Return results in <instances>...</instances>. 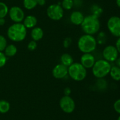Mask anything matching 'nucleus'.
<instances>
[{
  "instance_id": "f257e3e1",
  "label": "nucleus",
  "mask_w": 120,
  "mask_h": 120,
  "mask_svg": "<svg viewBox=\"0 0 120 120\" xmlns=\"http://www.w3.org/2000/svg\"><path fill=\"white\" fill-rule=\"evenodd\" d=\"M80 25L85 34L93 35L100 30V22L98 16L92 14L85 16Z\"/></svg>"
},
{
  "instance_id": "f03ea898",
  "label": "nucleus",
  "mask_w": 120,
  "mask_h": 120,
  "mask_svg": "<svg viewBox=\"0 0 120 120\" xmlns=\"http://www.w3.org/2000/svg\"><path fill=\"white\" fill-rule=\"evenodd\" d=\"M27 31L23 24L14 23L8 28L7 35L9 40L14 42H21L26 36Z\"/></svg>"
},
{
  "instance_id": "7ed1b4c3",
  "label": "nucleus",
  "mask_w": 120,
  "mask_h": 120,
  "mask_svg": "<svg viewBox=\"0 0 120 120\" xmlns=\"http://www.w3.org/2000/svg\"><path fill=\"white\" fill-rule=\"evenodd\" d=\"M96 39L93 35L84 34L79 38L77 46L79 50L83 53H91L97 47Z\"/></svg>"
},
{
  "instance_id": "20e7f679",
  "label": "nucleus",
  "mask_w": 120,
  "mask_h": 120,
  "mask_svg": "<svg viewBox=\"0 0 120 120\" xmlns=\"http://www.w3.org/2000/svg\"><path fill=\"white\" fill-rule=\"evenodd\" d=\"M111 68L110 62L105 60H99L95 62L92 67L93 74L97 78H103L110 73Z\"/></svg>"
},
{
  "instance_id": "39448f33",
  "label": "nucleus",
  "mask_w": 120,
  "mask_h": 120,
  "mask_svg": "<svg viewBox=\"0 0 120 120\" xmlns=\"http://www.w3.org/2000/svg\"><path fill=\"white\" fill-rule=\"evenodd\" d=\"M68 74L76 81H82L87 76V69L80 63L73 62L68 67Z\"/></svg>"
},
{
  "instance_id": "423d86ee",
  "label": "nucleus",
  "mask_w": 120,
  "mask_h": 120,
  "mask_svg": "<svg viewBox=\"0 0 120 120\" xmlns=\"http://www.w3.org/2000/svg\"><path fill=\"white\" fill-rule=\"evenodd\" d=\"M47 15L53 21H59L63 18L64 10L59 4H52L47 8Z\"/></svg>"
},
{
  "instance_id": "0eeeda50",
  "label": "nucleus",
  "mask_w": 120,
  "mask_h": 120,
  "mask_svg": "<svg viewBox=\"0 0 120 120\" xmlns=\"http://www.w3.org/2000/svg\"><path fill=\"white\" fill-rule=\"evenodd\" d=\"M59 105L63 112L70 114L74 111L76 105L72 98L69 95H64L60 100Z\"/></svg>"
},
{
  "instance_id": "6e6552de",
  "label": "nucleus",
  "mask_w": 120,
  "mask_h": 120,
  "mask_svg": "<svg viewBox=\"0 0 120 120\" xmlns=\"http://www.w3.org/2000/svg\"><path fill=\"white\" fill-rule=\"evenodd\" d=\"M107 27L109 31L116 37H120V17L113 16L107 21Z\"/></svg>"
},
{
  "instance_id": "1a4fd4ad",
  "label": "nucleus",
  "mask_w": 120,
  "mask_h": 120,
  "mask_svg": "<svg viewBox=\"0 0 120 120\" xmlns=\"http://www.w3.org/2000/svg\"><path fill=\"white\" fill-rule=\"evenodd\" d=\"M9 16L15 23H21L25 18V13L22 9L17 6H14L9 9Z\"/></svg>"
},
{
  "instance_id": "9d476101",
  "label": "nucleus",
  "mask_w": 120,
  "mask_h": 120,
  "mask_svg": "<svg viewBox=\"0 0 120 120\" xmlns=\"http://www.w3.org/2000/svg\"><path fill=\"white\" fill-rule=\"evenodd\" d=\"M103 56L104 60L109 62L116 61L118 56V52L116 46L108 45L103 51Z\"/></svg>"
},
{
  "instance_id": "9b49d317",
  "label": "nucleus",
  "mask_w": 120,
  "mask_h": 120,
  "mask_svg": "<svg viewBox=\"0 0 120 120\" xmlns=\"http://www.w3.org/2000/svg\"><path fill=\"white\" fill-rule=\"evenodd\" d=\"M68 74V67L62 64L55 66L52 70V75L55 78L62 79Z\"/></svg>"
},
{
  "instance_id": "f8f14e48",
  "label": "nucleus",
  "mask_w": 120,
  "mask_h": 120,
  "mask_svg": "<svg viewBox=\"0 0 120 120\" xmlns=\"http://www.w3.org/2000/svg\"><path fill=\"white\" fill-rule=\"evenodd\" d=\"M95 62V57L91 53H84L80 58V64L86 69L92 68Z\"/></svg>"
},
{
  "instance_id": "ddd939ff",
  "label": "nucleus",
  "mask_w": 120,
  "mask_h": 120,
  "mask_svg": "<svg viewBox=\"0 0 120 120\" xmlns=\"http://www.w3.org/2000/svg\"><path fill=\"white\" fill-rule=\"evenodd\" d=\"M84 16L80 11H73L70 16V20L71 23L76 25H80L84 20Z\"/></svg>"
},
{
  "instance_id": "4468645a",
  "label": "nucleus",
  "mask_w": 120,
  "mask_h": 120,
  "mask_svg": "<svg viewBox=\"0 0 120 120\" xmlns=\"http://www.w3.org/2000/svg\"><path fill=\"white\" fill-rule=\"evenodd\" d=\"M37 18L34 15H28L23 20V25L26 28H34L37 24Z\"/></svg>"
},
{
  "instance_id": "2eb2a0df",
  "label": "nucleus",
  "mask_w": 120,
  "mask_h": 120,
  "mask_svg": "<svg viewBox=\"0 0 120 120\" xmlns=\"http://www.w3.org/2000/svg\"><path fill=\"white\" fill-rule=\"evenodd\" d=\"M30 35H31V38L34 41H39L43 36V29L40 27H34L32 29Z\"/></svg>"
},
{
  "instance_id": "dca6fc26",
  "label": "nucleus",
  "mask_w": 120,
  "mask_h": 120,
  "mask_svg": "<svg viewBox=\"0 0 120 120\" xmlns=\"http://www.w3.org/2000/svg\"><path fill=\"white\" fill-rule=\"evenodd\" d=\"M61 64L67 67H69L73 63V58L71 55L68 53L62 54L60 57Z\"/></svg>"
},
{
  "instance_id": "f3484780",
  "label": "nucleus",
  "mask_w": 120,
  "mask_h": 120,
  "mask_svg": "<svg viewBox=\"0 0 120 120\" xmlns=\"http://www.w3.org/2000/svg\"><path fill=\"white\" fill-rule=\"evenodd\" d=\"M17 52V48L14 44H9L4 49V54L6 56L12 57L16 55Z\"/></svg>"
},
{
  "instance_id": "a211bd4d",
  "label": "nucleus",
  "mask_w": 120,
  "mask_h": 120,
  "mask_svg": "<svg viewBox=\"0 0 120 120\" xmlns=\"http://www.w3.org/2000/svg\"><path fill=\"white\" fill-rule=\"evenodd\" d=\"M109 74L111 77L115 81H120V68L117 66H112Z\"/></svg>"
},
{
  "instance_id": "6ab92c4d",
  "label": "nucleus",
  "mask_w": 120,
  "mask_h": 120,
  "mask_svg": "<svg viewBox=\"0 0 120 120\" xmlns=\"http://www.w3.org/2000/svg\"><path fill=\"white\" fill-rule=\"evenodd\" d=\"M23 5L25 8L30 10L35 8L38 5L37 0H23Z\"/></svg>"
},
{
  "instance_id": "aec40b11",
  "label": "nucleus",
  "mask_w": 120,
  "mask_h": 120,
  "mask_svg": "<svg viewBox=\"0 0 120 120\" xmlns=\"http://www.w3.org/2000/svg\"><path fill=\"white\" fill-rule=\"evenodd\" d=\"M10 104L5 100H0V113L5 114L9 111Z\"/></svg>"
},
{
  "instance_id": "412c9836",
  "label": "nucleus",
  "mask_w": 120,
  "mask_h": 120,
  "mask_svg": "<svg viewBox=\"0 0 120 120\" xmlns=\"http://www.w3.org/2000/svg\"><path fill=\"white\" fill-rule=\"evenodd\" d=\"M8 7L2 2H0V18H4L8 14Z\"/></svg>"
},
{
  "instance_id": "4be33fe9",
  "label": "nucleus",
  "mask_w": 120,
  "mask_h": 120,
  "mask_svg": "<svg viewBox=\"0 0 120 120\" xmlns=\"http://www.w3.org/2000/svg\"><path fill=\"white\" fill-rule=\"evenodd\" d=\"M74 6L73 0H63L62 2V7L63 9L69 10Z\"/></svg>"
},
{
  "instance_id": "5701e85b",
  "label": "nucleus",
  "mask_w": 120,
  "mask_h": 120,
  "mask_svg": "<svg viewBox=\"0 0 120 120\" xmlns=\"http://www.w3.org/2000/svg\"><path fill=\"white\" fill-rule=\"evenodd\" d=\"M107 36L105 33L104 32H101L98 34V36L96 39V41H97V43L99 44H103L105 42Z\"/></svg>"
},
{
  "instance_id": "b1692460",
  "label": "nucleus",
  "mask_w": 120,
  "mask_h": 120,
  "mask_svg": "<svg viewBox=\"0 0 120 120\" xmlns=\"http://www.w3.org/2000/svg\"><path fill=\"white\" fill-rule=\"evenodd\" d=\"M7 46V41L3 35H0V52H2Z\"/></svg>"
},
{
  "instance_id": "393cba45",
  "label": "nucleus",
  "mask_w": 120,
  "mask_h": 120,
  "mask_svg": "<svg viewBox=\"0 0 120 120\" xmlns=\"http://www.w3.org/2000/svg\"><path fill=\"white\" fill-rule=\"evenodd\" d=\"M7 62V56L4 53L0 52V68L4 67Z\"/></svg>"
},
{
  "instance_id": "a878e982",
  "label": "nucleus",
  "mask_w": 120,
  "mask_h": 120,
  "mask_svg": "<svg viewBox=\"0 0 120 120\" xmlns=\"http://www.w3.org/2000/svg\"><path fill=\"white\" fill-rule=\"evenodd\" d=\"M37 48V43H36V41H30V42L28 43V49H29V51H32L35 50Z\"/></svg>"
},
{
  "instance_id": "bb28decb",
  "label": "nucleus",
  "mask_w": 120,
  "mask_h": 120,
  "mask_svg": "<svg viewBox=\"0 0 120 120\" xmlns=\"http://www.w3.org/2000/svg\"><path fill=\"white\" fill-rule=\"evenodd\" d=\"M93 10H95L94 13V15H96V16H97L98 17V16H99V15L101 14L102 12H103V9H102L100 7H99L98 6H97V5L93 6Z\"/></svg>"
},
{
  "instance_id": "cd10ccee",
  "label": "nucleus",
  "mask_w": 120,
  "mask_h": 120,
  "mask_svg": "<svg viewBox=\"0 0 120 120\" xmlns=\"http://www.w3.org/2000/svg\"><path fill=\"white\" fill-rule=\"evenodd\" d=\"M114 109L117 113L120 114V99L117 100L114 104Z\"/></svg>"
},
{
  "instance_id": "c85d7f7f",
  "label": "nucleus",
  "mask_w": 120,
  "mask_h": 120,
  "mask_svg": "<svg viewBox=\"0 0 120 120\" xmlns=\"http://www.w3.org/2000/svg\"><path fill=\"white\" fill-rule=\"evenodd\" d=\"M71 42H72V41H71V39L70 38H66L63 41V46H64V48H69L71 45Z\"/></svg>"
},
{
  "instance_id": "c756f323",
  "label": "nucleus",
  "mask_w": 120,
  "mask_h": 120,
  "mask_svg": "<svg viewBox=\"0 0 120 120\" xmlns=\"http://www.w3.org/2000/svg\"><path fill=\"white\" fill-rule=\"evenodd\" d=\"M116 47L117 49V51H118V53H120V37L118 38V39L117 40V41H116Z\"/></svg>"
},
{
  "instance_id": "7c9ffc66",
  "label": "nucleus",
  "mask_w": 120,
  "mask_h": 120,
  "mask_svg": "<svg viewBox=\"0 0 120 120\" xmlns=\"http://www.w3.org/2000/svg\"><path fill=\"white\" fill-rule=\"evenodd\" d=\"M64 92L65 94V95H69L70 94V93H71V89L69 87H67V88H66L64 89Z\"/></svg>"
},
{
  "instance_id": "2f4dec72",
  "label": "nucleus",
  "mask_w": 120,
  "mask_h": 120,
  "mask_svg": "<svg viewBox=\"0 0 120 120\" xmlns=\"http://www.w3.org/2000/svg\"><path fill=\"white\" fill-rule=\"evenodd\" d=\"M38 5L40 6H43L46 3V0H37Z\"/></svg>"
},
{
  "instance_id": "473e14b6",
  "label": "nucleus",
  "mask_w": 120,
  "mask_h": 120,
  "mask_svg": "<svg viewBox=\"0 0 120 120\" xmlns=\"http://www.w3.org/2000/svg\"><path fill=\"white\" fill-rule=\"evenodd\" d=\"M116 66H117V67H120V57L117 58V60H116Z\"/></svg>"
},
{
  "instance_id": "72a5a7b5",
  "label": "nucleus",
  "mask_w": 120,
  "mask_h": 120,
  "mask_svg": "<svg viewBox=\"0 0 120 120\" xmlns=\"http://www.w3.org/2000/svg\"><path fill=\"white\" fill-rule=\"evenodd\" d=\"M5 23V20L4 18H0V25H4Z\"/></svg>"
},
{
  "instance_id": "f704fd0d",
  "label": "nucleus",
  "mask_w": 120,
  "mask_h": 120,
  "mask_svg": "<svg viewBox=\"0 0 120 120\" xmlns=\"http://www.w3.org/2000/svg\"><path fill=\"white\" fill-rule=\"evenodd\" d=\"M116 4H117V6L120 8V0H116Z\"/></svg>"
},
{
  "instance_id": "c9c22d12",
  "label": "nucleus",
  "mask_w": 120,
  "mask_h": 120,
  "mask_svg": "<svg viewBox=\"0 0 120 120\" xmlns=\"http://www.w3.org/2000/svg\"><path fill=\"white\" fill-rule=\"evenodd\" d=\"M117 120H120V116H118V119H117Z\"/></svg>"
}]
</instances>
